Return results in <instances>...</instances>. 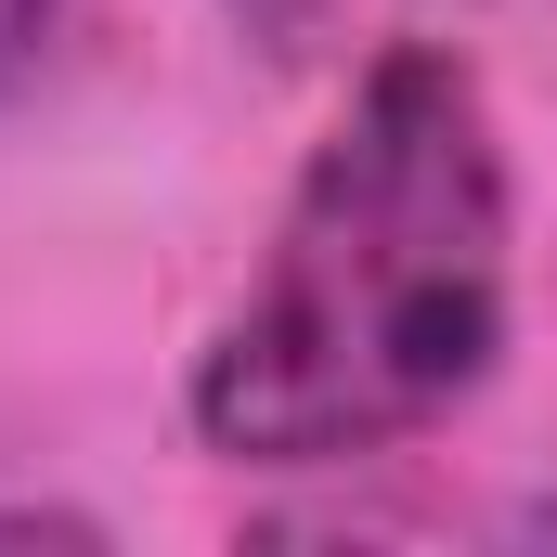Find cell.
<instances>
[{"instance_id": "obj_1", "label": "cell", "mask_w": 557, "mask_h": 557, "mask_svg": "<svg viewBox=\"0 0 557 557\" xmlns=\"http://www.w3.org/2000/svg\"><path fill=\"white\" fill-rule=\"evenodd\" d=\"M519 337V169L454 39L350 65L247 285L182 363V428L221 467H376L454 428Z\"/></svg>"}, {"instance_id": "obj_2", "label": "cell", "mask_w": 557, "mask_h": 557, "mask_svg": "<svg viewBox=\"0 0 557 557\" xmlns=\"http://www.w3.org/2000/svg\"><path fill=\"white\" fill-rule=\"evenodd\" d=\"M350 0H221V26L247 39V52H273V65H298V52H324V26H337Z\"/></svg>"}, {"instance_id": "obj_3", "label": "cell", "mask_w": 557, "mask_h": 557, "mask_svg": "<svg viewBox=\"0 0 557 557\" xmlns=\"http://www.w3.org/2000/svg\"><path fill=\"white\" fill-rule=\"evenodd\" d=\"M52 26H65V0H0V104L39 78V52H52Z\"/></svg>"}]
</instances>
